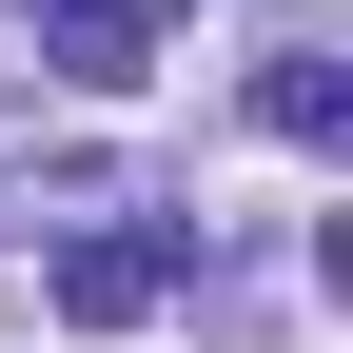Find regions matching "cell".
<instances>
[{"instance_id":"7a4b0ae2","label":"cell","mask_w":353,"mask_h":353,"mask_svg":"<svg viewBox=\"0 0 353 353\" xmlns=\"http://www.w3.org/2000/svg\"><path fill=\"white\" fill-rule=\"evenodd\" d=\"M39 20H59V79H157V0H39Z\"/></svg>"},{"instance_id":"3957f363","label":"cell","mask_w":353,"mask_h":353,"mask_svg":"<svg viewBox=\"0 0 353 353\" xmlns=\"http://www.w3.org/2000/svg\"><path fill=\"white\" fill-rule=\"evenodd\" d=\"M255 118H275V138H353V79L314 59V39H275V79H255Z\"/></svg>"},{"instance_id":"6da1fadb","label":"cell","mask_w":353,"mask_h":353,"mask_svg":"<svg viewBox=\"0 0 353 353\" xmlns=\"http://www.w3.org/2000/svg\"><path fill=\"white\" fill-rule=\"evenodd\" d=\"M176 255H196V216H138V236H59V314L79 334H138L176 294Z\"/></svg>"}]
</instances>
